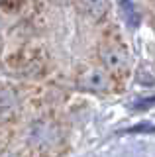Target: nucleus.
Here are the masks:
<instances>
[{"instance_id": "f257e3e1", "label": "nucleus", "mask_w": 155, "mask_h": 157, "mask_svg": "<svg viewBox=\"0 0 155 157\" xmlns=\"http://www.w3.org/2000/svg\"><path fill=\"white\" fill-rule=\"evenodd\" d=\"M77 85L86 92H106L110 88V78L102 69L89 67L77 77Z\"/></svg>"}, {"instance_id": "f03ea898", "label": "nucleus", "mask_w": 155, "mask_h": 157, "mask_svg": "<svg viewBox=\"0 0 155 157\" xmlns=\"http://www.w3.org/2000/svg\"><path fill=\"white\" fill-rule=\"evenodd\" d=\"M100 63L104 65V69H108L110 73H124L128 69V53L124 51L120 45H102L98 51Z\"/></svg>"}, {"instance_id": "7ed1b4c3", "label": "nucleus", "mask_w": 155, "mask_h": 157, "mask_svg": "<svg viewBox=\"0 0 155 157\" xmlns=\"http://www.w3.org/2000/svg\"><path fill=\"white\" fill-rule=\"evenodd\" d=\"M30 140H32V144L37 145V147H51V145L57 144L59 134H57L55 126L47 124V122H37V124L32 128Z\"/></svg>"}, {"instance_id": "20e7f679", "label": "nucleus", "mask_w": 155, "mask_h": 157, "mask_svg": "<svg viewBox=\"0 0 155 157\" xmlns=\"http://www.w3.org/2000/svg\"><path fill=\"white\" fill-rule=\"evenodd\" d=\"M77 6L81 12H85L86 16L98 20L104 16L106 12V0H77Z\"/></svg>"}, {"instance_id": "39448f33", "label": "nucleus", "mask_w": 155, "mask_h": 157, "mask_svg": "<svg viewBox=\"0 0 155 157\" xmlns=\"http://www.w3.org/2000/svg\"><path fill=\"white\" fill-rule=\"evenodd\" d=\"M120 8H122V14H124V22L132 29H135L142 22V16H139V10L135 8L134 0H120Z\"/></svg>"}]
</instances>
